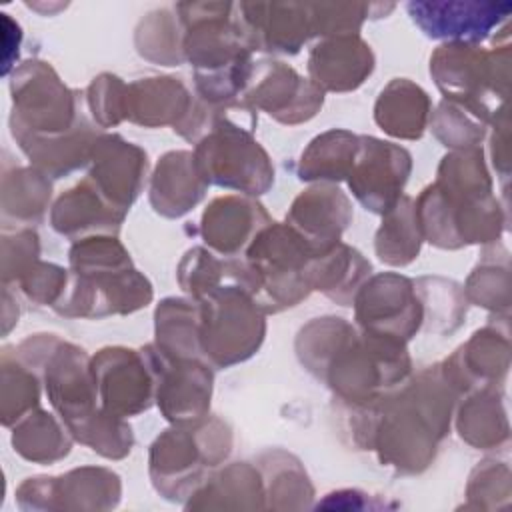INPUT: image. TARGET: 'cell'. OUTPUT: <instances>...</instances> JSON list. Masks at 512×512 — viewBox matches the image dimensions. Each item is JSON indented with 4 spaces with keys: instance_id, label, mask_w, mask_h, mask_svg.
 <instances>
[{
    "instance_id": "6da1fadb",
    "label": "cell",
    "mask_w": 512,
    "mask_h": 512,
    "mask_svg": "<svg viewBox=\"0 0 512 512\" xmlns=\"http://www.w3.org/2000/svg\"><path fill=\"white\" fill-rule=\"evenodd\" d=\"M198 328L200 350L216 364H232L248 358L262 342L264 322L240 288H220L208 292Z\"/></svg>"
},
{
    "instance_id": "7a4b0ae2",
    "label": "cell",
    "mask_w": 512,
    "mask_h": 512,
    "mask_svg": "<svg viewBox=\"0 0 512 512\" xmlns=\"http://www.w3.org/2000/svg\"><path fill=\"white\" fill-rule=\"evenodd\" d=\"M266 160L258 144L236 126L206 140L194 158L202 178L220 186L242 188L250 194H260L274 178V170Z\"/></svg>"
},
{
    "instance_id": "3957f363",
    "label": "cell",
    "mask_w": 512,
    "mask_h": 512,
    "mask_svg": "<svg viewBox=\"0 0 512 512\" xmlns=\"http://www.w3.org/2000/svg\"><path fill=\"white\" fill-rule=\"evenodd\" d=\"M410 172V154L404 148L376 138H358L350 166V188L374 212H388L398 200Z\"/></svg>"
},
{
    "instance_id": "277c9868",
    "label": "cell",
    "mask_w": 512,
    "mask_h": 512,
    "mask_svg": "<svg viewBox=\"0 0 512 512\" xmlns=\"http://www.w3.org/2000/svg\"><path fill=\"white\" fill-rule=\"evenodd\" d=\"M160 350V348H158ZM162 354H150L160 368L158 380V404L166 418L178 422H190L202 418L210 398V372L196 364L194 358L174 356L164 350Z\"/></svg>"
},
{
    "instance_id": "5b68a950",
    "label": "cell",
    "mask_w": 512,
    "mask_h": 512,
    "mask_svg": "<svg viewBox=\"0 0 512 512\" xmlns=\"http://www.w3.org/2000/svg\"><path fill=\"white\" fill-rule=\"evenodd\" d=\"M510 4L494 2H410L412 20L432 38L482 40L502 18Z\"/></svg>"
},
{
    "instance_id": "8992f818",
    "label": "cell",
    "mask_w": 512,
    "mask_h": 512,
    "mask_svg": "<svg viewBox=\"0 0 512 512\" xmlns=\"http://www.w3.org/2000/svg\"><path fill=\"white\" fill-rule=\"evenodd\" d=\"M120 362L122 370H118L120 366L114 348L102 350L92 366V378L102 390V406L108 414L118 418L148 408L154 388L150 374L144 372L146 366L138 360L134 350L120 348Z\"/></svg>"
},
{
    "instance_id": "52a82bcc",
    "label": "cell",
    "mask_w": 512,
    "mask_h": 512,
    "mask_svg": "<svg viewBox=\"0 0 512 512\" xmlns=\"http://www.w3.org/2000/svg\"><path fill=\"white\" fill-rule=\"evenodd\" d=\"M250 46L274 52H298L312 32L310 4H236Z\"/></svg>"
},
{
    "instance_id": "ba28073f",
    "label": "cell",
    "mask_w": 512,
    "mask_h": 512,
    "mask_svg": "<svg viewBox=\"0 0 512 512\" xmlns=\"http://www.w3.org/2000/svg\"><path fill=\"white\" fill-rule=\"evenodd\" d=\"M398 316L410 332L418 330L420 306L412 296L410 280L394 274L374 278L358 298L360 324L374 336L398 340L394 326V318Z\"/></svg>"
},
{
    "instance_id": "9c48e42d",
    "label": "cell",
    "mask_w": 512,
    "mask_h": 512,
    "mask_svg": "<svg viewBox=\"0 0 512 512\" xmlns=\"http://www.w3.org/2000/svg\"><path fill=\"white\" fill-rule=\"evenodd\" d=\"M308 68L316 84L330 90H350L370 74L372 52L358 36L342 34L320 42L310 54Z\"/></svg>"
},
{
    "instance_id": "30bf717a",
    "label": "cell",
    "mask_w": 512,
    "mask_h": 512,
    "mask_svg": "<svg viewBox=\"0 0 512 512\" xmlns=\"http://www.w3.org/2000/svg\"><path fill=\"white\" fill-rule=\"evenodd\" d=\"M260 218H266V214L258 204H250L242 198H218L204 212V238L220 252L232 254L260 230L254 228V222L258 224Z\"/></svg>"
},
{
    "instance_id": "8fae6325",
    "label": "cell",
    "mask_w": 512,
    "mask_h": 512,
    "mask_svg": "<svg viewBox=\"0 0 512 512\" xmlns=\"http://www.w3.org/2000/svg\"><path fill=\"white\" fill-rule=\"evenodd\" d=\"M418 230L420 224L416 220V208H412V200H398L388 210V220L376 236V252L380 260L388 264L410 262L420 248Z\"/></svg>"
},
{
    "instance_id": "7c38bea8",
    "label": "cell",
    "mask_w": 512,
    "mask_h": 512,
    "mask_svg": "<svg viewBox=\"0 0 512 512\" xmlns=\"http://www.w3.org/2000/svg\"><path fill=\"white\" fill-rule=\"evenodd\" d=\"M380 98L396 108H402V112L376 116V122L382 126V130L402 138H418L422 134L428 114V98L418 86L406 80H394L380 94Z\"/></svg>"
}]
</instances>
